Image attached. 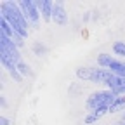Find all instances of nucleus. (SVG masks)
<instances>
[{
  "mask_svg": "<svg viewBox=\"0 0 125 125\" xmlns=\"http://www.w3.org/2000/svg\"><path fill=\"white\" fill-rule=\"evenodd\" d=\"M78 75L83 76V78H99V76H106V78H109V75L101 73V71H97V70H78Z\"/></svg>",
  "mask_w": 125,
  "mask_h": 125,
  "instance_id": "f257e3e1",
  "label": "nucleus"
},
{
  "mask_svg": "<svg viewBox=\"0 0 125 125\" xmlns=\"http://www.w3.org/2000/svg\"><path fill=\"white\" fill-rule=\"evenodd\" d=\"M116 49H118V52L125 54V47H123V45H116Z\"/></svg>",
  "mask_w": 125,
  "mask_h": 125,
  "instance_id": "f03ea898",
  "label": "nucleus"
}]
</instances>
